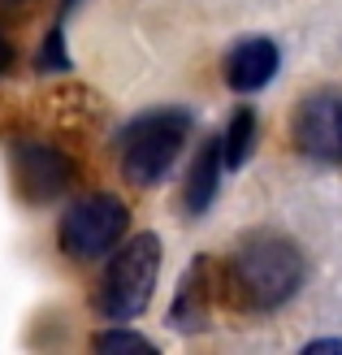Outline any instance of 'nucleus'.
<instances>
[{
	"mask_svg": "<svg viewBox=\"0 0 342 355\" xmlns=\"http://www.w3.org/2000/svg\"><path fill=\"white\" fill-rule=\"evenodd\" d=\"M303 351H308V355H316V351H342V338H316V343H308Z\"/></svg>",
	"mask_w": 342,
	"mask_h": 355,
	"instance_id": "13",
	"label": "nucleus"
},
{
	"mask_svg": "<svg viewBox=\"0 0 342 355\" xmlns=\"http://www.w3.org/2000/svg\"><path fill=\"white\" fill-rule=\"evenodd\" d=\"M191 135V113L187 109H156L130 121L121 135V173L135 187H156L178 161Z\"/></svg>",
	"mask_w": 342,
	"mask_h": 355,
	"instance_id": "2",
	"label": "nucleus"
},
{
	"mask_svg": "<svg viewBox=\"0 0 342 355\" xmlns=\"http://www.w3.org/2000/svg\"><path fill=\"white\" fill-rule=\"evenodd\" d=\"M156 277H160V239L156 234L130 239L109 260V269H104V277H100L96 312L109 316V321H130V316H139L152 304Z\"/></svg>",
	"mask_w": 342,
	"mask_h": 355,
	"instance_id": "3",
	"label": "nucleus"
},
{
	"mask_svg": "<svg viewBox=\"0 0 342 355\" xmlns=\"http://www.w3.org/2000/svg\"><path fill=\"white\" fill-rule=\"evenodd\" d=\"M277 65H282L277 44L268 40V35H247L225 57V83L234 92H260V87L277 74Z\"/></svg>",
	"mask_w": 342,
	"mask_h": 355,
	"instance_id": "7",
	"label": "nucleus"
},
{
	"mask_svg": "<svg viewBox=\"0 0 342 355\" xmlns=\"http://www.w3.org/2000/svg\"><path fill=\"white\" fill-rule=\"evenodd\" d=\"M9 65H13V44L5 40V35H0V74H5Z\"/></svg>",
	"mask_w": 342,
	"mask_h": 355,
	"instance_id": "14",
	"label": "nucleus"
},
{
	"mask_svg": "<svg viewBox=\"0 0 342 355\" xmlns=\"http://www.w3.org/2000/svg\"><path fill=\"white\" fill-rule=\"evenodd\" d=\"M92 347H96V351H109V355H117V351H139V355H152V351H156L148 338H143V334H126V329H104V334H96Z\"/></svg>",
	"mask_w": 342,
	"mask_h": 355,
	"instance_id": "11",
	"label": "nucleus"
},
{
	"mask_svg": "<svg viewBox=\"0 0 342 355\" xmlns=\"http://www.w3.org/2000/svg\"><path fill=\"white\" fill-rule=\"evenodd\" d=\"M61 22H65V13L57 17V26L48 31V44L40 52V69H69V57H65V35H61Z\"/></svg>",
	"mask_w": 342,
	"mask_h": 355,
	"instance_id": "12",
	"label": "nucleus"
},
{
	"mask_svg": "<svg viewBox=\"0 0 342 355\" xmlns=\"http://www.w3.org/2000/svg\"><path fill=\"white\" fill-rule=\"evenodd\" d=\"M225 286L234 295V304H243L251 312H273L282 304H291L295 291L303 286V252L277 230H256L230 256Z\"/></svg>",
	"mask_w": 342,
	"mask_h": 355,
	"instance_id": "1",
	"label": "nucleus"
},
{
	"mask_svg": "<svg viewBox=\"0 0 342 355\" xmlns=\"http://www.w3.org/2000/svg\"><path fill=\"white\" fill-rule=\"evenodd\" d=\"M221 165H225V156H221V139H208V144L200 148V156H195L191 173H187V195H182V204H187L191 217H200L204 208H212V200H217Z\"/></svg>",
	"mask_w": 342,
	"mask_h": 355,
	"instance_id": "9",
	"label": "nucleus"
},
{
	"mask_svg": "<svg viewBox=\"0 0 342 355\" xmlns=\"http://www.w3.org/2000/svg\"><path fill=\"white\" fill-rule=\"evenodd\" d=\"M13 178H17V191L26 195L31 204H48L69 187L74 178V165L61 148H48V144H17L13 148Z\"/></svg>",
	"mask_w": 342,
	"mask_h": 355,
	"instance_id": "6",
	"label": "nucleus"
},
{
	"mask_svg": "<svg viewBox=\"0 0 342 355\" xmlns=\"http://www.w3.org/2000/svg\"><path fill=\"white\" fill-rule=\"evenodd\" d=\"M130 225V208L117 195H87L61 217V252L74 260H96L113 252Z\"/></svg>",
	"mask_w": 342,
	"mask_h": 355,
	"instance_id": "4",
	"label": "nucleus"
},
{
	"mask_svg": "<svg viewBox=\"0 0 342 355\" xmlns=\"http://www.w3.org/2000/svg\"><path fill=\"white\" fill-rule=\"evenodd\" d=\"M208 273H212L208 260H195L191 269H187L182 286H178V299H173V308H169V325L173 329H187V334L191 329H204V321H208V299H212Z\"/></svg>",
	"mask_w": 342,
	"mask_h": 355,
	"instance_id": "8",
	"label": "nucleus"
},
{
	"mask_svg": "<svg viewBox=\"0 0 342 355\" xmlns=\"http://www.w3.org/2000/svg\"><path fill=\"white\" fill-rule=\"evenodd\" d=\"M295 144L320 165H342V92H312L299 104Z\"/></svg>",
	"mask_w": 342,
	"mask_h": 355,
	"instance_id": "5",
	"label": "nucleus"
},
{
	"mask_svg": "<svg viewBox=\"0 0 342 355\" xmlns=\"http://www.w3.org/2000/svg\"><path fill=\"white\" fill-rule=\"evenodd\" d=\"M251 144H256V109H239V113L230 117L225 135H221V156H225V165H230V169L247 165Z\"/></svg>",
	"mask_w": 342,
	"mask_h": 355,
	"instance_id": "10",
	"label": "nucleus"
}]
</instances>
